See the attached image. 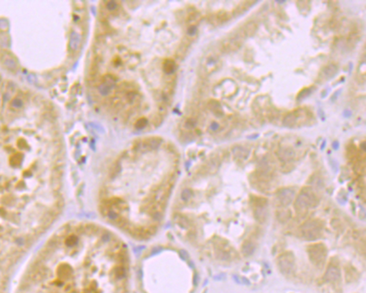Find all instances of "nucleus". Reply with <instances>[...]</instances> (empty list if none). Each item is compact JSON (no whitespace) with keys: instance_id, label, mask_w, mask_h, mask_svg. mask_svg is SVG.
<instances>
[{"instance_id":"20e7f679","label":"nucleus","mask_w":366,"mask_h":293,"mask_svg":"<svg viewBox=\"0 0 366 293\" xmlns=\"http://www.w3.org/2000/svg\"><path fill=\"white\" fill-rule=\"evenodd\" d=\"M278 266L280 271L285 275L292 274L294 270L295 261L292 255L285 253L281 255L278 260Z\"/></svg>"},{"instance_id":"1a4fd4ad","label":"nucleus","mask_w":366,"mask_h":293,"mask_svg":"<svg viewBox=\"0 0 366 293\" xmlns=\"http://www.w3.org/2000/svg\"><path fill=\"white\" fill-rule=\"evenodd\" d=\"M255 250V247L251 242H246L242 246V253L245 256H250L253 255Z\"/></svg>"},{"instance_id":"423d86ee","label":"nucleus","mask_w":366,"mask_h":293,"mask_svg":"<svg viewBox=\"0 0 366 293\" xmlns=\"http://www.w3.org/2000/svg\"><path fill=\"white\" fill-rule=\"evenodd\" d=\"M295 197V192L291 189H283L278 194V200L283 206H287L292 203Z\"/></svg>"},{"instance_id":"f03ea898","label":"nucleus","mask_w":366,"mask_h":293,"mask_svg":"<svg viewBox=\"0 0 366 293\" xmlns=\"http://www.w3.org/2000/svg\"><path fill=\"white\" fill-rule=\"evenodd\" d=\"M62 175L59 158L15 152L0 160V284L60 215Z\"/></svg>"},{"instance_id":"6e6552de","label":"nucleus","mask_w":366,"mask_h":293,"mask_svg":"<svg viewBox=\"0 0 366 293\" xmlns=\"http://www.w3.org/2000/svg\"><path fill=\"white\" fill-rule=\"evenodd\" d=\"M340 278V272L335 267H330L327 269L325 278L328 282H335Z\"/></svg>"},{"instance_id":"39448f33","label":"nucleus","mask_w":366,"mask_h":293,"mask_svg":"<svg viewBox=\"0 0 366 293\" xmlns=\"http://www.w3.org/2000/svg\"><path fill=\"white\" fill-rule=\"evenodd\" d=\"M302 234L303 237L309 240H313L320 236V228L315 222L306 223L302 228Z\"/></svg>"},{"instance_id":"0eeeda50","label":"nucleus","mask_w":366,"mask_h":293,"mask_svg":"<svg viewBox=\"0 0 366 293\" xmlns=\"http://www.w3.org/2000/svg\"><path fill=\"white\" fill-rule=\"evenodd\" d=\"M312 200L308 194L303 193L298 196L296 200V206L300 210H305L308 208L312 205Z\"/></svg>"},{"instance_id":"7ed1b4c3","label":"nucleus","mask_w":366,"mask_h":293,"mask_svg":"<svg viewBox=\"0 0 366 293\" xmlns=\"http://www.w3.org/2000/svg\"><path fill=\"white\" fill-rule=\"evenodd\" d=\"M179 174L175 153L160 143H143L124 153L103 184L100 207L112 224L133 237L158 230Z\"/></svg>"},{"instance_id":"f257e3e1","label":"nucleus","mask_w":366,"mask_h":293,"mask_svg":"<svg viewBox=\"0 0 366 293\" xmlns=\"http://www.w3.org/2000/svg\"><path fill=\"white\" fill-rule=\"evenodd\" d=\"M124 244L108 229L77 222L62 226L42 246L17 293H129Z\"/></svg>"}]
</instances>
